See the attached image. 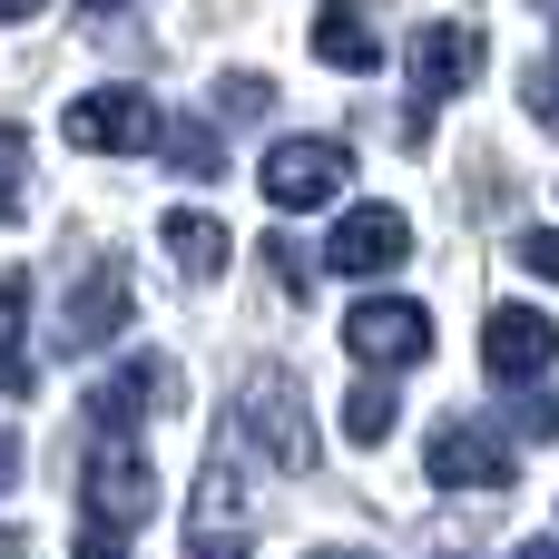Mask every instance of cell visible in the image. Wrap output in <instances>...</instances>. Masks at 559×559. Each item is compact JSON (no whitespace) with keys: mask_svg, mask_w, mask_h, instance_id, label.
Returning <instances> with one entry per match:
<instances>
[{"mask_svg":"<svg viewBox=\"0 0 559 559\" xmlns=\"http://www.w3.org/2000/svg\"><path fill=\"white\" fill-rule=\"evenodd\" d=\"M472 79H481V29H472V20H423V29H413V108H403V138L423 147L432 98H462Z\"/></svg>","mask_w":559,"mask_h":559,"instance_id":"6da1fadb","label":"cell"},{"mask_svg":"<svg viewBox=\"0 0 559 559\" xmlns=\"http://www.w3.org/2000/svg\"><path fill=\"white\" fill-rule=\"evenodd\" d=\"M236 432L275 462V472H314V423H305V393H295V373H246V393H236Z\"/></svg>","mask_w":559,"mask_h":559,"instance_id":"7a4b0ae2","label":"cell"},{"mask_svg":"<svg viewBox=\"0 0 559 559\" xmlns=\"http://www.w3.org/2000/svg\"><path fill=\"white\" fill-rule=\"evenodd\" d=\"M423 472H432V491H511V481H521V452H511V432L452 413V423H432Z\"/></svg>","mask_w":559,"mask_h":559,"instance_id":"3957f363","label":"cell"},{"mask_svg":"<svg viewBox=\"0 0 559 559\" xmlns=\"http://www.w3.org/2000/svg\"><path fill=\"white\" fill-rule=\"evenodd\" d=\"M344 177H354V147H344V138H275V147H265V197H275V216L334 206Z\"/></svg>","mask_w":559,"mask_h":559,"instance_id":"277c9868","label":"cell"},{"mask_svg":"<svg viewBox=\"0 0 559 559\" xmlns=\"http://www.w3.org/2000/svg\"><path fill=\"white\" fill-rule=\"evenodd\" d=\"M344 354L373 364V373H413V364L432 354V305H413V295H364V305L344 314Z\"/></svg>","mask_w":559,"mask_h":559,"instance_id":"5b68a950","label":"cell"},{"mask_svg":"<svg viewBox=\"0 0 559 559\" xmlns=\"http://www.w3.org/2000/svg\"><path fill=\"white\" fill-rule=\"evenodd\" d=\"M157 128H167V108L147 88H88V98H69V147H88V157H147Z\"/></svg>","mask_w":559,"mask_h":559,"instance_id":"8992f818","label":"cell"},{"mask_svg":"<svg viewBox=\"0 0 559 559\" xmlns=\"http://www.w3.org/2000/svg\"><path fill=\"white\" fill-rule=\"evenodd\" d=\"M559 364V324L540 305H491V324H481V373L501 383V393H521V383H550Z\"/></svg>","mask_w":559,"mask_h":559,"instance_id":"52a82bcc","label":"cell"},{"mask_svg":"<svg viewBox=\"0 0 559 559\" xmlns=\"http://www.w3.org/2000/svg\"><path fill=\"white\" fill-rule=\"evenodd\" d=\"M79 501H88V521H108V531H138V521L157 511V472L128 452V432H98V452H88V472H79Z\"/></svg>","mask_w":559,"mask_h":559,"instance_id":"ba28073f","label":"cell"},{"mask_svg":"<svg viewBox=\"0 0 559 559\" xmlns=\"http://www.w3.org/2000/svg\"><path fill=\"white\" fill-rule=\"evenodd\" d=\"M403 255H413V226L393 206H344L324 236V275H393Z\"/></svg>","mask_w":559,"mask_h":559,"instance_id":"9c48e42d","label":"cell"},{"mask_svg":"<svg viewBox=\"0 0 559 559\" xmlns=\"http://www.w3.org/2000/svg\"><path fill=\"white\" fill-rule=\"evenodd\" d=\"M118 334H128V265L98 255V265L79 275V295H69V314H59V354H98V344H118Z\"/></svg>","mask_w":559,"mask_h":559,"instance_id":"30bf717a","label":"cell"},{"mask_svg":"<svg viewBox=\"0 0 559 559\" xmlns=\"http://www.w3.org/2000/svg\"><path fill=\"white\" fill-rule=\"evenodd\" d=\"M157 403H177V364H167V354H128V364L88 393V432H138Z\"/></svg>","mask_w":559,"mask_h":559,"instance_id":"8fae6325","label":"cell"},{"mask_svg":"<svg viewBox=\"0 0 559 559\" xmlns=\"http://www.w3.org/2000/svg\"><path fill=\"white\" fill-rule=\"evenodd\" d=\"M314 59L344 69V79L383 69V29H373V10H364V0H324V10H314Z\"/></svg>","mask_w":559,"mask_h":559,"instance_id":"7c38bea8","label":"cell"},{"mask_svg":"<svg viewBox=\"0 0 559 559\" xmlns=\"http://www.w3.org/2000/svg\"><path fill=\"white\" fill-rule=\"evenodd\" d=\"M157 246H167L187 275H216V265L236 255V246H226V226H216V216H197V206H177V216L157 226Z\"/></svg>","mask_w":559,"mask_h":559,"instance_id":"4fadbf2b","label":"cell"},{"mask_svg":"<svg viewBox=\"0 0 559 559\" xmlns=\"http://www.w3.org/2000/svg\"><path fill=\"white\" fill-rule=\"evenodd\" d=\"M20 324H29V275H0V403L29 393V354H20Z\"/></svg>","mask_w":559,"mask_h":559,"instance_id":"5bb4252c","label":"cell"},{"mask_svg":"<svg viewBox=\"0 0 559 559\" xmlns=\"http://www.w3.org/2000/svg\"><path fill=\"white\" fill-rule=\"evenodd\" d=\"M383 432H393V373H373V383H354V393H344V442H354V452H373Z\"/></svg>","mask_w":559,"mask_h":559,"instance_id":"9a60e30c","label":"cell"},{"mask_svg":"<svg viewBox=\"0 0 559 559\" xmlns=\"http://www.w3.org/2000/svg\"><path fill=\"white\" fill-rule=\"evenodd\" d=\"M157 147L177 157V177H216V167H226V138H216V128H197V118L157 128Z\"/></svg>","mask_w":559,"mask_h":559,"instance_id":"2e32d148","label":"cell"},{"mask_svg":"<svg viewBox=\"0 0 559 559\" xmlns=\"http://www.w3.org/2000/svg\"><path fill=\"white\" fill-rule=\"evenodd\" d=\"M20 206H29V138L0 118V226H10Z\"/></svg>","mask_w":559,"mask_h":559,"instance_id":"e0dca14e","label":"cell"},{"mask_svg":"<svg viewBox=\"0 0 559 559\" xmlns=\"http://www.w3.org/2000/svg\"><path fill=\"white\" fill-rule=\"evenodd\" d=\"M216 108L246 128V118H265V108H275V79H255V69H226V79H216Z\"/></svg>","mask_w":559,"mask_h":559,"instance_id":"ac0fdd59","label":"cell"},{"mask_svg":"<svg viewBox=\"0 0 559 559\" xmlns=\"http://www.w3.org/2000/svg\"><path fill=\"white\" fill-rule=\"evenodd\" d=\"M511 432H521V442H559V403L540 393V383H521V393H511Z\"/></svg>","mask_w":559,"mask_h":559,"instance_id":"d6986e66","label":"cell"},{"mask_svg":"<svg viewBox=\"0 0 559 559\" xmlns=\"http://www.w3.org/2000/svg\"><path fill=\"white\" fill-rule=\"evenodd\" d=\"M521 98H531V118H540V128H559V59H550V69H531V79H521Z\"/></svg>","mask_w":559,"mask_h":559,"instance_id":"ffe728a7","label":"cell"},{"mask_svg":"<svg viewBox=\"0 0 559 559\" xmlns=\"http://www.w3.org/2000/svg\"><path fill=\"white\" fill-rule=\"evenodd\" d=\"M187 559H255L246 531H187Z\"/></svg>","mask_w":559,"mask_h":559,"instance_id":"44dd1931","label":"cell"},{"mask_svg":"<svg viewBox=\"0 0 559 559\" xmlns=\"http://www.w3.org/2000/svg\"><path fill=\"white\" fill-rule=\"evenodd\" d=\"M265 275H275V285H285V295H305V285H314V275H305V255H295V246H285V236H265Z\"/></svg>","mask_w":559,"mask_h":559,"instance_id":"7402d4cb","label":"cell"},{"mask_svg":"<svg viewBox=\"0 0 559 559\" xmlns=\"http://www.w3.org/2000/svg\"><path fill=\"white\" fill-rule=\"evenodd\" d=\"M69 559H128V531H108V521H88V531H79V550Z\"/></svg>","mask_w":559,"mask_h":559,"instance_id":"603a6c76","label":"cell"},{"mask_svg":"<svg viewBox=\"0 0 559 559\" xmlns=\"http://www.w3.org/2000/svg\"><path fill=\"white\" fill-rule=\"evenodd\" d=\"M521 265H531V275H550V285H559V236H521Z\"/></svg>","mask_w":559,"mask_h":559,"instance_id":"cb8c5ba5","label":"cell"},{"mask_svg":"<svg viewBox=\"0 0 559 559\" xmlns=\"http://www.w3.org/2000/svg\"><path fill=\"white\" fill-rule=\"evenodd\" d=\"M20 481V432H0V491Z\"/></svg>","mask_w":559,"mask_h":559,"instance_id":"d4e9b609","label":"cell"},{"mask_svg":"<svg viewBox=\"0 0 559 559\" xmlns=\"http://www.w3.org/2000/svg\"><path fill=\"white\" fill-rule=\"evenodd\" d=\"M0 559H29V531H0Z\"/></svg>","mask_w":559,"mask_h":559,"instance_id":"484cf974","label":"cell"},{"mask_svg":"<svg viewBox=\"0 0 559 559\" xmlns=\"http://www.w3.org/2000/svg\"><path fill=\"white\" fill-rule=\"evenodd\" d=\"M521 559H559V540H521Z\"/></svg>","mask_w":559,"mask_h":559,"instance_id":"4316f807","label":"cell"},{"mask_svg":"<svg viewBox=\"0 0 559 559\" xmlns=\"http://www.w3.org/2000/svg\"><path fill=\"white\" fill-rule=\"evenodd\" d=\"M29 10H39V0H0V20H29Z\"/></svg>","mask_w":559,"mask_h":559,"instance_id":"83f0119b","label":"cell"},{"mask_svg":"<svg viewBox=\"0 0 559 559\" xmlns=\"http://www.w3.org/2000/svg\"><path fill=\"white\" fill-rule=\"evenodd\" d=\"M79 10H128V0H79Z\"/></svg>","mask_w":559,"mask_h":559,"instance_id":"f1b7e54d","label":"cell"},{"mask_svg":"<svg viewBox=\"0 0 559 559\" xmlns=\"http://www.w3.org/2000/svg\"><path fill=\"white\" fill-rule=\"evenodd\" d=\"M314 559H364V550H314Z\"/></svg>","mask_w":559,"mask_h":559,"instance_id":"f546056e","label":"cell"},{"mask_svg":"<svg viewBox=\"0 0 559 559\" xmlns=\"http://www.w3.org/2000/svg\"><path fill=\"white\" fill-rule=\"evenodd\" d=\"M540 10H559V0H540Z\"/></svg>","mask_w":559,"mask_h":559,"instance_id":"4dcf8cb0","label":"cell"}]
</instances>
